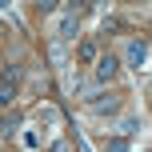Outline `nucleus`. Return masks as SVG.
Returning <instances> with one entry per match:
<instances>
[{
	"mask_svg": "<svg viewBox=\"0 0 152 152\" xmlns=\"http://www.w3.org/2000/svg\"><path fill=\"white\" fill-rule=\"evenodd\" d=\"M16 84H20V68H16L12 60L4 64V76H0V104H12V96H16Z\"/></svg>",
	"mask_w": 152,
	"mask_h": 152,
	"instance_id": "obj_3",
	"label": "nucleus"
},
{
	"mask_svg": "<svg viewBox=\"0 0 152 152\" xmlns=\"http://www.w3.org/2000/svg\"><path fill=\"white\" fill-rule=\"evenodd\" d=\"M116 72H120V56H112V52H104V56L96 60V68H92L96 84H112V80H116Z\"/></svg>",
	"mask_w": 152,
	"mask_h": 152,
	"instance_id": "obj_4",
	"label": "nucleus"
},
{
	"mask_svg": "<svg viewBox=\"0 0 152 152\" xmlns=\"http://www.w3.org/2000/svg\"><path fill=\"white\" fill-rule=\"evenodd\" d=\"M16 132H20V120H16V116H12V112H8V116H4V136H8V140H12V136H16Z\"/></svg>",
	"mask_w": 152,
	"mask_h": 152,
	"instance_id": "obj_9",
	"label": "nucleus"
},
{
	"mask_svg": "<svg viewBox=\"0 0 152 152\" xmlns=\"http://www.w3.org/2000/svg\"><path fill=\"white\" fill-rule=\"evenodd\" d=\"M76 28H80V8H76V4H64V12H60V20H56V32H52V36L56 40H72Z\"/></svg>",
	"mask_w": 152,
	"mask_h": 152,
	"instance_id": "obj_1",
	"label": "nucleus"
},
{
	"mask_svg": "<svg viewBox=\"0 0 152 152\" xmlns=\"http://www.w3.org/2000/svg\"><path fill=\"white\" fill-rule=\"evenodd\" d=\"M88 108L96 116H116V112H120V96H112V92H92V96H88Z\"/></svg>",
	"mask_w": 152,
	"mask_h": 152,
	"instance_id": "obj_2",
	"label": "nucleus"
},
{
	"mask_svg": "<svg viewBox=\"0 0 152 152\" xmlns=\"http://www.w3.org/2000/svg\"><path fill=\"white\" fill-rule=\"evenodd\" d=\"M124 60H128L132 68H140V64L148 60V40H140V36H132V40H128V52H124Z\"/></svg>",
	"mask_w": 152,
	"mask_h": 152,
	"instance_id": "obj_5",
	"label": "nucleus"
},
{
	"mask_svg": "<svg viewBox=\"0 0 152 152\" xmlns=\"http://www.w3.org/2000/svg\"><path fill=\"white\" fill-rule=\"evenodd\" d=\"M36 8H40V16H48V12H56V8H60V0H40Z\"/></svg>",
	"mask_w": 152,
	"mask_h": 152,
	"instance_id": "obj_10",
	"label": "nucleus"
},
{
	"mask_svg": "<svg viewBox=\"0 0 152 152\" xmlns=\"http://www.w3.org/2000/svg\"><path fill=\"white\" fill-rule=\"evenodd\" d=\"M104 152H128V136H108L104 140Z\"/></svg>",
	"mask_w": 152,
	"mask_h": 152,
	"instance_id": "obj_7",
	"label": "nucleus"
},
{
	"mask_svg": "<svg viewBox=\"0 0 152 152\" xmlns=\"http://www.w3.org/2000/svg\"><path fill=\"white\" fill-rule=\"evenodd\" d=\"M52 152H68V144H64V140H56V144H52Z\"/></svg>",
	"mask_w": 152,
	"mask_h": 152,
	"instance_id": "obj_11",
	"label": "nucleus"
},
{
	"mask_svg": "<svg viewBox=\"0 0 152 152\" xmlns=\"http://www.w3.org/2000/svg\"><path fill=\"white\" fill-rule=\"evenodd\" d=\"M100 56H104V52H100L96 40H80V48H76V60H80V64H92V68H96Z\"/></svg>",
	"mask_w": 152,
	"mask_h": 152,
	"instance_id": "obj_6",
	"label": "nucleus"
},
{
	"mask_svg": "<svg viewBox=\"0 0 152 152\" xmlns=\"http://www.w3.org/2000/svg\"><path fill=\"white\" fill-rule=\"evenodd\" d=\"M136 128H140V120H120V132H116V136H136Z\"/></svg>",
	"mask_w": 152,
	"mask_h": 152,
	"instance_id": "obj_8",
	"label": "nucleus"
}]
</instances>
